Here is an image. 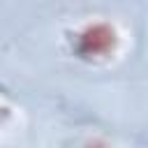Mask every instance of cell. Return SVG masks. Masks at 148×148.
Wrapping results in <instances>:
<instances>
[{"label": "cell", "mask_w": 148, "mask_h": 148, "mask_svg": "<svg viewBox=\"0 0 148 148\" xmlns=\"http://www.w3.org/2000/svg\"><path fill=\"white\" fill-rule=\"evenodd\" d=\"M113 35L104 28V25H95V28H88L81 37V44H86V53H99L102 49H106L111 44Z\"/></svg>", "instance_id": "6da1fadb"}]
</instances>
